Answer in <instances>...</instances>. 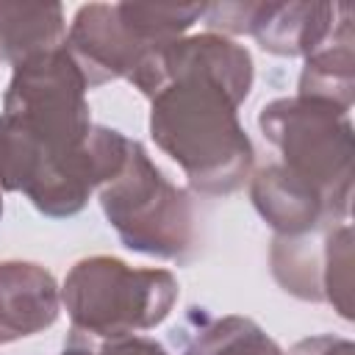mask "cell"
Returning a JSON list of instances; mask_svg holds the SVG:
<instances>
[{"label": "cell", "mask_w": 355, "mask_h": 355, "mask_svg": "<svg viewBox=\"0 0 355 355\" xmlns=\"http://www.w3.org/2000/svg\"><path fill=\"white\" fill-rule=\"evenodd\" d=\"M175 297L178 280L166 269H133L108 255L78 261L61 288L72 330L97 338H122L161 324Z\"/></svg>", "instance_id": "cell-3"}, {"label": "cell", "mask_w": 355, "mask_h": 355, "mask_svg": "<svg viewBox=\"0 0 355 355\" xmlns=\"http://www.w3.org/2000/svg\"><path fill=\"white\" fill-rule=\"evenodd\" d=\"M288 355H352V344L344 341V338L319 336V338L300 341Z\"/></svg>", "instance_id": "cell-10"}, {"label": "cell", "mask_w": 355, "mask_h": 355, "mask_svg": "<svg viewBox=\"0 0 355 355\" xmlns=\"http://www.w3.org/2000/svg\"><path fill=\"white\" fill-rule=\"evenodd\" d=\"M64 36L58 6H0V61L19 64L55 50Z\"/></svg>", "instance_id": "cell-7"}, {"label": "cell", "mask_w": 355, "mask_h": 355, "mask_svg": "<svg viewBox=\"0 0 355 355\" xmlns=\"http://www.w3.org/2000/svg\"><path fill=\"white\" fill-rule=\"evenodd\" d=\"M130 80L153 97L150 130L155 144L205 194L244 186L252 144L236 108L250 94V53L219 36L172 39L150 50Z\"/></svg>", "instance_id": "cell-2"}, {"label": "cell", "mask_w": 355, "mask_h": 355, "mask_svg": "<svg viewBox=\"0 0 355 355\" xmlns=\"http://www.w3.org/2000/svg\"><path fill=\"white\" fill-rule=\"evenodd\" d=\"M347 111L330 100L300 94L269 103L258 116L263 136L283 153L280 166L286 175L319 191L341 219L349 214L352 186V128Z\"/></svg>", "instance_id": "cell-4"}, {"label": "cell", "mask_w": 355, "mask_h": 355, "mask_svg": "<svg viewBox=\"0 0 355 355\" xmlns=\"http://www.w3.org/2000/svg\"><path fill=\"white\" fill-rule=\"evenodd\" d=\"M61 355H166V349L150 338H97L72 330Z\"/></svg>", "instance_id": "cell-9"}, {"label": "cell", "mask_w": 355, "mask_h": 355, "mask_svg": "<svg viewBox=\"0 0 355 355\" xmlns=\"http://www.w3.org/2000/svg\"><path fill=\"white\" fill-rule=\"evenodd\" d=\"M0 214H3V200H0Z\"/></svg>", "instance_id": "cell-11"}, {"label": "cell", "mask_w": 355, "mask_h": 355, "mask_svg": "<svg viewBox=\"0 0 355 355\" xmlns=\"http://www.w3.org/2000/svg\"><path fill=\"white\" fill-rule=\"evenodd\" d=\"M58 286L47 269L25 261L0 263V344L33 336L58 319Z\"/></svg>", "instance_id": "cell-6"}, {"label": "cell", "mask_w": 355, "mask_h": 355, "mask_svg": "<svg viewBox=\"0 0 355 355\" xmlns=\"http://www.w3.org/2000/svg\"><path fill=\"white\" fill-rule=\"evenodd\" d=\"M200 316V324L189 333L178 355H283L280 347L252 319H208L205 313Z\"/></svg>", "instance_id": "cell-8"}, {"label": "cell", "mask_w": 355, "mask_h": 355, "mask_svg": "<svg viewBox=\"0 0 355 355\" xmlns=\"http://www.w3.org/2000/svg\"><path fill=\"white\" fill-rule=\"evenodd\" d=\"M100 202L125 247L136 252L183 258L194 241L189 197L153 166L139 141H128L125 164L103 186Z\"/></svg>", "instance_id": "cell-5"}, {"label": "cell", "mask_w": 355, "mask_h": 355, "mask_svg": "<svg viewBox=\"0 0 355 355\" xmlns=\"http://www.w3.org/2000/svg\"><path fill=\"white\" fill-rule=\"evenodd\" d=\"M86 78L67 47L14 67L0 114V186L22 191L47 216L78 214L94 186L125 164L119 130L92 125Z\"/></svg>", "instance_id": "cell-1"}]
</instances>
